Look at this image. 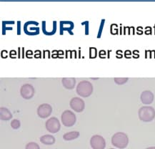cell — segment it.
<instances>
[{
	"mask_svg": "<svg viewBox=\"0 0 155 149\" xmlns=\"http://www.w3.org/2000/svg\"><path fill=\"white\" fill-rule=\"evenodd\" d=\"M43 57H47V58H49L50 57V51L48 50V49H46V50L43 51Z\"/></svg>",
	"mask_w": 155,
	"mask_h": 149,
	"instance_id": "obj_25",
	"label": "cell"
},
{
	"mask_svg": "<svg viewBox=\"0 0 155 149\" xmlns=\"http://www.w3.org/2000/svg\"><path fill=\"white\" fill-rule=\"evenodd\" d=\"M59 25H60V34L61 35H63L64 32V31H67L71 35L74 34L72 30L73 29H74V24L73 22L63 20V21H60Z\"/></svg>",
	"mask_w": 155,
	"mask_h": 149,
	"instance_id": "obj_11",
	"label": "cell"
},
{
	"mask_svg": "<svg viewBox=\"0 0 155 149\" xmlns=\"http://www.w3.org/2000/svg\"><path fill=\"white\" fill-rule=\"evenodd\" d=\"M20 21H17V35H20L21 32H20Z\"/></svg>",
	"mask_w": 155,
	"mask_h": 149,
	"instance_id": "obj_29",
	"label": "cell"
},
{
	"mask_svg": "<svg viewBox=\"0 0 155 149\" xmlns=\"http://www.w3.org/2000/svg\"><path fill=\"white\" fill-rule=\"evenodd\" d=\"M112 144L118 148H125L129 144V138L126 134L123 132H117L113 135Z\"/></svg>",
	"mask_w": 155,
	"mask_h": 149,
	"instance_id": "obj_2",
	"label": "cell"
},
{
	"mask_svg": "<svg viewBox=\"0 0 155 149\" xmlns=\"http://www.w3.org/2000/svg\"><path fill=\"white\" fill-rule=\"evenodd\" d=\"M69 105H70L71 108L77 113L82 112L85 108L84 101L78 97H74V98H71L69 102Z\"/></svg>",
	"mask_w": 155,
	"mask_h": 149,
	"instance_id": "obj_8",
	"label": "cell"
},
{
	"mask_svg": "<svg viewBox=\"0 0 155 149\" xmlns=\"http://www.w3.org/2000/svg\"><path fill=\"white\" fill-rule=\"evenodd\" d=\"M39 22L36 21H28L24 25V31L27 35H37L39 34L40 29L39 27Z\"/></svg>",
	"mask_w": 155,
	"mask_h": 149,
	"instance_id": "obj_5",
	"label": "cell"
},
{
	"mask_svg": "<svg viewBox=\"0 0 155 149\" xmlns=\"http://www.w3.org/2000/svg\"><path fill=\"white\" fill-rule=\"evenodd\" d=\"M25 149H40V147L37 143L35 142H29L26 145Z\"/></svg>",
	"mask_w": 155,
	"mask_h": 149,
	"instance_id": "obj_20",
	"label": "cell"
},
{
	"mask_svg": "<svg viewBox=\"0 0 155 149\" xmlns=\"http://www.w3.org/2000/svg\"><path fill=\"white\" fill-rule=\"evenodd\" d=\"M35 57H36V58H40V57H41V52L40 50H36L35 52Z\"/></svg>",
	"mask_w": 155,
	"mask_h": 149,
	"instance_id": "obj_26",
	"label": "cell"
},
{
	"mask_svg": "<svg viewBox=\"0 0 155 149\" xmlns=\"http://www.w3.org/2000/svg\"><path fill=\"white\" fill-rule=\"evenodd\" d=\"M90 145L93 149H104L106 141L100 135H94L90 139Z\"/></svg>",
	"mask_w": 155,
	"mask_h": 149,
	"instance_id": "obj_7",
	"label": "cell"
},
{
	"mask_svg": "<svg viewBox=\"0 0 155 149\" xmlns=\"http://www.w3.org/2000/svg\"><path fill=\"white\" fill-rule=\"evenodd\" d=\"M139 118L144 122H150L155 118V110L152 106H143L138 111Z\"/></svg>",
	"mask_w": 155,
	"mask_h": 149,
	"instance_id": "obj_3",
	"label": "cell"
},
{
	"mask_svg": "<svg viewBox=\"0 0 155 149\" xmlns=\"http://www.w3.org/2000/svg\"><path fill=\"white\" fill-rule=\"evenodd\" d=\"M0 118L2 120H9L12 118V114L10 110L5 107L0 108Z\"/></svg>",
	"mask_w": 155,
	"mask_h": 149,
	"instance_id": "obj_15",
	"label": "cell"
},
{
	"mask_svg": "<svg viewBox=\"0 0 155 149\" xmlns=\"http://www.w3.org/2000/svg\"><path fill=\"white\" fill-rule=\"evenodd\" d=\"M45 127H46L47 130L49 133L55 134V133H57L60 130V122H59V120L56 117H51V118L48 119L46 121V123H45Z\"/></svg>",
	"mask_w": 155,
	"mask_h": 149,
	"instance_id": "obj_6",
	"label": "cell"
},
{
	"mask_svg": "<svg viewBox=\"0 0 155 149\" xmlns=\"http://www.w3.org/2000/svg\"><path fill=\"white\" fill-rule=\"evenodd\" d=\"M77 93L79 96L87 98L92 95L93 92V86L89 81L81 80L78 83L76 89Z\"/></svg>",
	"mask_w": 155,
	"mask_h": 149,
	"instance_id": "obj_1",
	"label": "cell"
},
{
	"mask_svg": "<svg viewBox=\"0 0 155 149\" xmlns=\"http://www.w3.org/2000/svg\"><path fill=\"white\" fill-rule=\"evenodd\" d=\"M114 82L118 85H123L128 81V77H115Z\"/></svg>",
	"mask_w": 155,
	"mask_h": 149,
	"instance_id": "obj_19",
	"label": "cell"
},
{
	"mask_svg": "<svg viewBox=\"0 0 155 149\" xmlns=\"http://www.w3.org/2000/svg\"><path fill=\"white\" fill-rule=\"evenodd\" d=\"M11 127L13 129H18L19 128V127H20L21 126V123L20 121H19V120H17V119H14V120H12L11 121Z\"/></svg>",
	"mask_w": 155,
	"mask_h": 149,
	"instance_id": "obj_21",
	"label": "cell"
},
{
	"mask_svg": "<svg viewBox=\"0 0 155 149\" xmlns=\"http://www.w3.org/2000/svg\"><path fill=\"white\" fill-rule=\"evenodd\" d=\"M154 94L150 90H144L141 93L140 99L143 104H151L153 102V100H154Z\"/></svg>",
	"mask_w": 155,
	"mask_h": 149,
	"instance_id": "obj_12",
	"label": "cell"
},
{
	"mask_svg": "<svg viewBox=\"0 0 155 149\" xmlns=\"http://www.w3.org/2000/svg\"><path fill=\"white\" fill-rule=\"evenodd\" d=\"M52 112V108L48 103H43L37 108V115L41 118H47Z\"/></svg>",
	"mask_w": 155,
	"mask_h": 149,
	"instance_id": "obj_10",
	"label": "cell"
},
{
	"mask_svg": "<svg viewBox=\"0 0 155 149\" xmlns=\"http://www.w3.org/2000/svg\"><path fill=\"white\" fill-rule=\"evenodd\" d=\"M15 21H3L2 22V34L5 35L6 31L9 30V29H12V27H7L8 25H12L15 24Z\"/></svg>",
	"mask_w": 155,
	"mask_h": 149,
	"instance_id": "obj_18",
	"label": "cell"
},
{
	"mask_svg": "<svg viewBox=\"0 0 155 149\" xmlns=\"http://www.w3.org/2000/svg\"><path fill=\"white\" fill-rule=\"evenodd\" d=\"M109 149H115V148H109Z\"/></svg>",
	"mask_w": 155,
	"mask_h": 149,
	"instance_id": "obj_32",
	"label": "cell"
},
{
	"mask_svg": "<svg viewBox=\"0 0 155 149\" xmlns=\"http://www.w3.org/2000/svg\"><path fill=\"white\" fill-rule=\"evenodd\" d=\"M40 141L41 143H42L43 144L45 145H52L54 144L56 140H55V138L52 136V135L46 134L41 136Z\"/></svg>",
	"mask_w": 155,
	"mask_h": 149,
	"instance_id": "obj_16",
	"label": "cell"
},
{
	"mask_svg": "<svg viewBox=\"0 0 155 149\" xmlns=\"http://www.w3.org/2000/svg\"><path fill=\"white\" fill-rule=\"evenodd\" d=\"M97 55V48L94 47H89V57L90 58H95Z\"/></svg>",
	"mask_w": 155,
	"mask_h": 149,
	"instance_id": "obj_22",
	"label": "cell"
},
{
	"mask_svg": "<svg viewBox=\"0 0 155 149\" xmlns=\"http://www.w3.org/2000/svg\"><path fill=\"white\" fill-rule=\"evenodd\" d=\"M32 55L33 52L30 50V49H28V50H27V52H26V55H27V57H31V56H32Z\"/></svg>",
	"mask_w": 155,
	"mask_h": 149,
	"instance_id": "obj_28",
	"label": "cell"
},
{
	"mask_svg": "<svg viewBox=\"0 0 155 149\" xmlns=\"http://www.w3.org/2000/svg\"><path fill=\"white\" fill-rule=\"evenodd\" d=\"M104 19H102V22H101V25H100V27H99V32H98V37H100V35L101 34H102V29H103V27H104Z\"/></svg>",
	"mask_w": 155,
	"mask_h": 149,
	"instance_id": "obj_24",
	"label": "cell"
},
{
	"mask_svg": "<svg viewBox=\"0 0 155 149\" xmlns=\"http://www.w3.org/2000/svg\"><path fill=\"white\" fill-rule=\"evenodd\" d=\"M61 123L64 126L71 127L75 124L77 121L76 115L72 111L66 110L62 113L61 116Z\"/></svg>",
	"mask_w": 155,
	"mask_h": 149,
	"instance_id": "obj_4",
	"label": "cell"
},
{
	"mask_svg": "<svg viewBox=\"0 0 155 149\" xmlns=\"http://www.w3.org/2000/svg\"><path fill=\"white\" fill-rule=\"evenodd\" d=\"M1 56L2 57H3V58H6V57H7L8 56V52L7 50H2L1 52Z\"/></svg>",
	"mask_w": 155,
	"mask_h": 149,
	"instance_id": "obj_27",
	"label": "cell"
},
{
	"mask_svg": "<svg viewBox=\"0 0 155 149\" xmlns=\"http://www.w3.org/2000/svg\"><path fill=\"white\" fill-rule=\"evenodd\" d=\"M52 27L51 28H47V22L46 21H42L41 22V25H42V32L45 35H53L54 34H55L57 31V21L54 20L52 22Z\"/></svg>",
	"mask_w": 155,
	"mask_h": 149,
	"instance_id": "obj_13",
	"label": "cell"
},
{
	"mask_svg": "<svg viewBox=\"0 0 155 149\" xmlns=\"http://www.w3.org/2000/svg\"><path fill=\"white\" fill-rule=\"evenodd\" d=\"M13 55H17V51L14 50V49H12V50L10 51V52H9V55H10L11 57H13Z\"/></svg>",
	"mask_w": 155,
	"mask_h": 149,
	"instance_id": "obj_30",
	"label": "cell"
},
{
	"mask_svg": "<svg viewBox=\"0 0 155 149\" xmlns=\"http://www.w3.org/2000/svg\"><path fill=\"white\" fill-rule=\"evenodd\" d=\"M79 136V133L78 131H70V132L66 133L63 135V138L65 141H71L74 140Z\"/></svg>",
	"mask_w": 155,
	"mask_h": 149,
	"instance_id": "obj_17",
	"label": "cell"
},
{
	"mask_svg": "<svg viewBox=\"0 0 155 149\" xmlns=\"http://www.w3.org/2000/svg\"><path fill=\"white\" fill-rule=\"evenodd\" d=\"M146 149H155V146H152V147H149V148H147Z\"/></svg>",
	"mask_w": 155,
	"mask_h": 149,
	"instance_id": "obj_31",
	"label": "cell"
},
{
	"mask_svg": "<svg viewBox=\"0 0 155 149\" xmlns=\"http://www.w3.org/2000/svg\"><path fill=\"white\" fill-rule=\"evenodd\" d=\"M61 83L65 88L73 89L76 85V79L74 77H63Z\"/></svg>",
	"mask_w": 155,
	"mask_h": 149,
	"instance_id": "obj_14",
	"label": "cell"
},
{
	"mask_svg": "<svg viewBox=\"0 0 155 149\" xmlns=\"http://www.w3.org/2000/svg\"><path fill=\"white\" fill-rule=\"evenodd\" d=\"M20 94L23 98L27 100L31 99L35 95V88L33 85L29 83L24 84L20 88Z\"/></svg>",
	"mask_w": 155,
	"mask_h": 149,
	"instance_id": "obj_9",
	"label": "cell"
},
{
	"mask_svg": "<svg viewBox=\"0 0 155 149\" xmlns=\"http://www.w3.org/2000/svg\"><path fill=\"white\" fill-rule=\"evenodd\" d=\"M81 25H84L85 27V30H84V33L85 35H88L89 33V21H84L83 22H81Z\"/></svg>",
	"mask_w": 155,
	"mask_h": 149,
	"instance_id": "obj_23",
	"label": "cell"
}]
</instances>
